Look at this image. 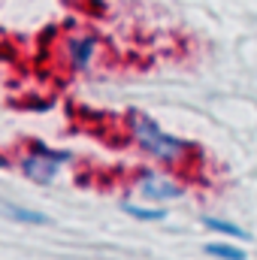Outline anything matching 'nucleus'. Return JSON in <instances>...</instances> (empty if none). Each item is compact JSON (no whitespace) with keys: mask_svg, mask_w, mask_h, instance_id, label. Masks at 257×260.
Returning <instances> with one entry per match:
<instances>
[{"mask_svg":"<svg viewBox=\"0 0 257 260\" xmlns=\"http://www.w3.org/2000/svg\"><path fill=\"white\" fill-rule=\"evenodd\" d=\"M139 194L145 200H157V203H167V200H176L182 197V185L167 179V176H157V173H142L139 182H136Z\"/></svg>","mask_w":257,"mask_h":260,"instance_id":"7ed1b4c3","label":"nucleus"},{"mask_svg":"<svg viewBox=\"0 0 257 260\" xmlns=\"http://www.w3.org/2000/svg\"><path fill=\"white\" fill-rule=\"evenodd\" d=\"M70 157H73V151L52 148V145H46V142L34 139V142L27 145V154L18 160V170H21L30 182H37V185H49V182H55L58 167L67 164Z\"/></svg>","mask_w":257,"mask_h":260,"instance_id":"f03ea898","label":"nucleus"},{"mask_svg":"<svg viewBox=\"0 0 257 260\" xmlns=\"http://www.w3.org/2000/svg\"><path fill=\"white\" fill-rule=\"evenodd\" d=\"M94 55H97V40L94 37H73L70 46H67V58H70L73 70H88Z\"/></svg>","mask_w":257,"mask_h":260,"instance_id":"20e7f679","label":"nucleus"},{"mask_svg":"<svg viewBox=\"0 0 257 260\" xmlns=\"http://www.w3.org/2000/svg\"><path fill=\"white\" fill-rule=\"evenodd\" d=\"M203 224L209 227V230H215V233H221V236H230V239H242V242H248L251 236L239 227V224H233V221H224V218H203Z\"/></svg>","mask_w":257,"mask_h":260,"instance_id":"423d86ee","label":"nucleus"},{"mask_svg":"<svg viewBox=\"0 0 257 260\" xmlns=\"http://www.w3.org/2000/svg\"><path fill=\"white\" fill-rule=\"evenodd\" d=\"M206 254H212V257H218V260H245V251L242 248L227 245V242H209L206 245Z\"/></svg>","mask_w":257,"mask_h":260,"instance_id":"0eeeda50","label":"nucleus"},{"mask_svg":"<svg viewBox=\"0 0 257 260\" xmlns=\"http://www.w3.org/2000/svg\"><path fill=\"white\" fill-rule=\"evenodd\" d=\"M121 209L136 221H164L167 218L164 209H145V206H136V203H121Z\"/></svg>","mask_w":257,"mask_h":260,"instance_id":"6e6552de","label":"nucleus"},{"mask_svg":"<svg viewBox=\"0 0 257 260\" xmlns=\"http://www.w3.org/2000/svg\"><path fill=\"white\" fill-rule=\"evenodd\" d=\"M127 127H130V133H133V139H136V145H139L145 154H151L154 160L179 164V160L191 151V145H188L185 139L167 133L151 115H145V112H139V109L127 112Z\"/></svg>","mask_w":257,"mask_h":260,"instance_id":"f257e3e1","label":"nucleus"},{"mask_svg":"<svg viewBox=\"0 0 257 260\" xmlns=\"http://www.w3.org/2000/svg\"><path fill=\"white\" fill-rule=\"evenodd\" d=\"M3 212H6V218L21 221V224H49V215L34 212V209H21V206H15V203H3Z\"/></svg>","mask_w":257,"mask_h":260,"instance_id":"39448f33","label":"nucleus"}]
</instances>
